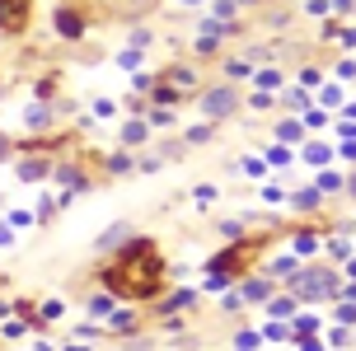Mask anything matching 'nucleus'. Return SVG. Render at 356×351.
<instances>
[{"label": "nucleus", "mask_w": 356, "mask_h": 351, "mask_svg": "<svg viewBox=\"0 0 356 351\" xmlns=\"http://www.w3.org/2000/svg\"><path fill=\"white\" fill-rule=\"evenodd\" d=\"M104 281H108V291H118V295L150 300L164 281V258L155 253L150 239H141V244H131V248L118 253V263L104 272Z\"/></svg>", "instance_id": "obj_1"}, {"label": "nucleus", "mask_w": 356, "mask_h": 351, "mask_svg": "<svg viewBox=\"0 0 356 351\" xmlns=\"http://www.w3.org/2000/svg\"><path fill=\"white\" fill-rule=\"evenodd\" d=\"M29 15H33L29 0H0V33H19L29 24Z\"/></svg>", "instance_id": "obj_2"}, {"label": "nucleus", "mask_w": 356, "mask_h": 351, "mask_svg": "<svg viewBox=\"0 0 356 351\" xmlns=\"http://www.w3.org/2000/svg\"><path fill=\"white\" fill-rule=\"evenodd\" d=\"M207 113H230V89H216V94H207Z\"/></svg>", "instance_id": "obj_3"}]
</instances>
